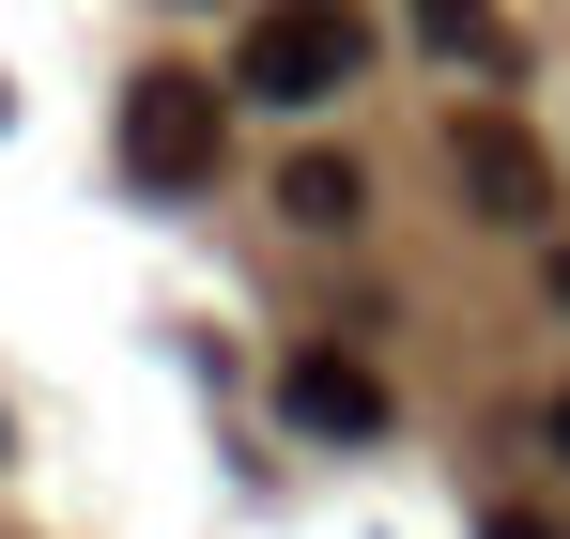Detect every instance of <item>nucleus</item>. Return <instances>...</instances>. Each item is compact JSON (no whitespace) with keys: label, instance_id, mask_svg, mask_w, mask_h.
<instances>
[{"label":"nucleus","instance_id":"f257e3e1","mask_svg":"<svg viewBox=\"0 0 570 539\" xmlns=\"http://www.w3.org/2000/svg\"><path fill=\"white\" fill-rule=\"evenodd\" d=\"M355 62H371V0H263L232 92H263V108H324Z\"/></svg>","mask_w":570,"mask_h":539},{"label":"nucleus","instance_id":"f03ea898","mask_svg":"<svg viewBox=\"0 0 570 539\" xmlns=\"http://www.w3.org/2000/svg\"><path fill=\"white\" fill-rule=\"evenodd\" d=\"M216 155H232V92L186 78V62H155V78L124 92V170L155 185V200H186V185H216Z\"/></svg>","mask_w":570,"mask_h":539},{"label":"nucleus","instance_id":"7ed1b4c3","mask_svg":"<svg viewBox=\"0 0 570 539\" xmlns=\"http://www.w3.org/2000/svg\"><path fill=\"white\" fill-rule=\"evenodd\" d=\"M448 170H463V200H478V216H509V232H524V216L556 200L540 139H524V124H493V108H478V124H448Z\"/></svg>","mask_w":570,"mask_h":539},{"label":"nucleus","instance_id":"20e7f679","mask_svg":"<svg viewBox=\"0 0 570 539\" xmlns=\"http://www.w3.org/2000/svg\"><path fill=\"white\" fill-rule=\"evenodd\" d=\"M278 416L324 432V448H371V432H385V370L371 355H293L278 370Z\"/></svg>","mask_w":570,"mask_h":539},{"label":"nucleus","instance_id":"39448f33","mask_svg":"<svg viewBox=\"0 0 570 539\" xmlns=\"http://www.w3.org/2000/svg\"><path fill=\"white\" fill-rule=\"evenodd\" d=\"M278 216L293 232H355V216H371V170H355V155H278Z\"/></svg>","mask_w":570,"mask_h":539},{"label":"nucleus","instance_id":"423d86ee","mask_svg":"<svg viewBox=\"0 0 570 539\" xmlns=\"http://www.w3.org/2000/svg\"><path fill=\"white\" fill-rule=\"evenodd\" d=\"M401 16H416L432 62H509V47H493V0H401Z\"/></svg>","mask_w":570,"mask_h":539},{"label":"nucleus","instance_id":"0eeeda50","mask_svg":"<svg viewBox=\"0 0 570 539\" xmlns=\"http://www.w3.org/2000/svg\"><path fill=\"white\" fill-rule=\"evenodd\" d=\"M540 448H556V462H570V385H556V401H540Z\"/></svg>","mask_w":570,"mask_h":539},{"label":"nucleus","instance_id":"6e6552de","mask_svg":"<svg viewBox=\"0 0 570 539\" xmlns=\"http://www.w3.org/2000/svg\"><path fill=\"white\" fill-rule=\"evenodd\" d=\"M478 539H570V525H540V509H509V525H478Z\"/></svg>","mask_w":570,"mask_h":539},{"label":"nucleus","instance_id":"1a4fd4ad","mask_svg":"<svg viewBox=\"0 0 570 539\" xmlns=\"http://www.w3.org/2000/svg\"><path fill=\"white\" fill-rule=\"evenodd\" d=\"M556 308H570V232H556Z\"/></svg>","mask_w":570,"mask_h":539},{"label":"nucleus","instance_id":"9d476101","mask_svg":"<svg viewBox=\"0 0 570 539\" xmlns=\"http://www.w3.org/2000/svg\"><path fill=\"white\" fill-rule=\"evenodd\" d=\"M0 448H16V432H0Z\"/></svg>","mask_w":570,"mask_h":539}]
</instances>
